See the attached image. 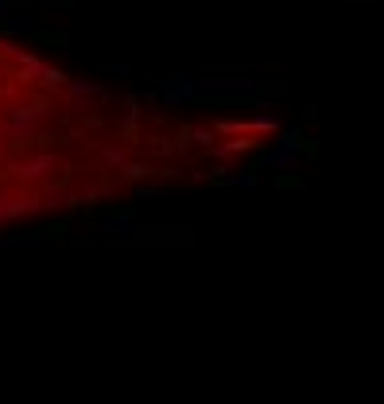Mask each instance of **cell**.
Wrapping results in <instances>:
<instances>
[{
  "mask_svg": "<svg viewBox=\"0 0 384 404\" xmlns=\"http://www.w3.org/2000/svg\"><path fill=\"white\" fill-rule=\"evenodd\" d=\"M101 229H105V234H113L117 237V241H128V237L136 234V218H105V222H101Z\"/></svg>",
  "mask_w": 384,
  "mask_h": 404,
  "instance_id": "3",
  "label": "cell"
},
{
  "mask_svg": "<svg viewBox=\"0 0 384 404\" xmlns=\"http://www.w3.org/2000/svg\"><path fill=\"white\" fill-rule=\"evenodd\" d=\"M248 94H256V82H248V78L198 82V98H248Z\"/></svg>",
  "mask_w": 384,
  "mask_h": 404,
  "instance_id": "1",
  "label": "cell"
},
{
  "mask_svg": "<svg viewBox=\"0 0 384 404\" xmlns=\"http://www.w3.org/2000/svg\"><path fill=\"white\" fill-rule=\"evenodd\" d=\"M47 117V109H20V113H12V128L8 132H20V128H31L35 121Z\"/></svg>",
  "mask_w": 384,
  "mask_h": 404,
  "instance_id": "4",
  "label": "cell"
},
{
  "mask_svg": "<svg viewBox=\"0 0 384 404\" xmlns=\"http://www.w3.org/2000/svg\"><path fill=\"white\" fill-rule=\"evenodd\" d=\"M39 237H4V249H35Z\"/></svg>",
  "mask_w": 384,
  "mask_h": 404,
  "instance_id": "7",
  "label": "cell"
},
{
  "mask_svg": "<svg viewBox=\"0 0 384 404\" xmlns=\"http://www.w3.org/2000/svg\"><path fill=\"white\" fill-rule=\"evenodd\" d=\"M125 175H128V179H144V175H148V168H140V164H128Z\"/></svg>",
  "mask_w": 384,
  "mask_h": 404,
  "instance_id": "11",
  "label": "cell"
},
{
  "mask_svg": "<svg viewBox=\"0 0 384 404\" xmlns=\"http://www.w3.org/2000/svg\"><path fill=\"white\" fill-rule=\"evenodd\" d=\"M47 168H51V156H35L31 164H20V168H16V175H20V179H39Z\"/></svg>",
  "mask_w": 384,
  "mask_h": 404,
  "instance_id": "6",
  "label": "cell"
},
{
  "mask_svg": "<svg viewBox=\"0 0 384 404\" xmlns=\"http://www.w3.org/2000/svg\"><path fill=\"white\" fill-rule=\"evenodd\" d=\"M4 16H12V4H8V0H0V20H4Z\"/></svg>",
  "mask_w": 384,
  "mask_h": 404,
  "instance_id": "13",
  "label": "cell"
},
{
  "mask_svg": "<svg viewBox=\"0 0 384 404\" xmlns=\"http://www.w3.org/2000/svg\"><path fill=\"white\" fill-rule=\"evenodd\" d=\"M253 183H256L253 175H237V179H233V187H241V191H245V187H253Z\"/></svg>",
  "mask_w": 384,
  "mask_h": 404,
  "instance_id": "12",
  "label": "cell"
},
{
  "mask_svg": "<svg viewBox=\"0 0 384 404\" xmlns=\"http://www.w3.org/2000/svg\"><path fill=\"white\" fill-rule=\"evenodd\" d=\"M62 198H66V191H47V195H43V207L59 210V207H62Z\"/></svg>",
  "mask_w": 384,
  "mask_h": 404,
  "instance_id": "8",
  "label": "cell"
},
{
  "mask_svg": "<svg viewBox=\"0 0 384 404\" xmlns=\"http://www.w3.org/2000/svg\"><path fill=\"white\" fill-rule=\"evenodd\" d=\"M159 98H163V101H194L198 98V78L183 70V74H175V78L163 82Z\"/></svg>",
  "mask_w": 384,
  "mask_h": 404,
  "instance_id": "2",
  "label": "cell"
},
{
  "mask_svg": "<svg viewBox=\"0 0 384 404\" xmlns=\"http://www.w3.org/2000/svg\"><path fill=\"white\" fill-rule=\"evenodd\" d=\"M136 117H140V101H136V98H128V113H125V121L132 125Z\"/></svg>",
  "mask_w": 384,
  "mask_h": 404,
  "instance_id": "10",
  "label": "cell"
},
{
  "mask_svg": "<svg viewBox=\"0 0 384 404\" xmlns=\"http://www.w3.org/2000/svg\"><path fill=\"white\" fill-rule=\"evenodd\" d=\"M4 31H12V35H24V31H35L39 28V20L35 16H4Z\"/></svg>",
  "mask_w": 384,
  "mask_h": 404,
  "instance_id": "5",
  "label": "cell"
},
{
  "mask_svg": "<svg viewBox=\"0 0 384 404\" xmlns=\"http://www.w3.org/2000/svg\"><path fill=\"white\" fill-rule=\"evenodd\" d=\"M101 159H105V164H113V168H117V164H125V152H120V148H105V152H101Z\"/></svg>",
  "mask_w": 384,
  "mask_h": 404,
  "instance_id": "9",
  "label": "cell"
}]
</instances>
